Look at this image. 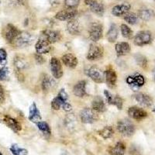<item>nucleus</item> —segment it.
I'll use <instances>...</instances> for the list:
<instances>
[{
    "mask_svg": "<svg viewBox=\"0 0 155 155\" xmlns=\"http://www.w3.org/2000/svg\"><path fill=\"white\" fill-rule=\"evenodd\" d=\"M124 20H125L127 23H128L130 25H135L138 23V19L139 17L137 14L134 13V12H128L127 14L124 15Z\"/></svg>",
    "mask_w": 155,
    "mask_h": 155,
    "instance_id": "35",
    "label": "nucleus"
},
{
    "mask_svg": "<svg viewBox=\"0 0 155 155\" xmlns=\"http://www.w3.org/2000/svg\"><path fill=\"white\" fill-rule=\"evenodd\" d=\"M51 70L52 75L56 79H59L63 76V68H62L61 64L57 58H51Z\"/></svg>",
    "mask_w": 155,
    "mask_h": 155,
    "instance_id": "14",
    "label": "nucleus"
},
{
    "mask_svg": "<svg viewBox=\"0 0 155 155\" xmlns=\"http://www.w3.org/2000/svg\"><path fill=\"white\" fill-rule=\"evenodd\" d=\"M153 112H155V106H154V108L153 109Z\"/></svg>",
    "mask_w": 155,
    "mask_h": 155,
    "instance_id": "48",
    "label": "nucleus"
},
{
    "mask_svg": "<svg viewBox=\"0 0 155 155\" xmlns=\"http://www.w3.org/2000/svg\"><path fill=\"white\" fill-rule=\"evenodd\" d=\"M117 130L121 135L127 137H130L134 134L135 127L130 120L124 119V120H121L118 122Z\"/></svg>",
    "mask_w": 155,
    "mask_h": 155,
    "instance_id": "2",
    "label": "nucleus"
},
{
    "mask_svg": "<svg viewBox=\"0 0 155 155\" xmlns=\"http://www.w3.org/2000/svg\"><path fill=\"white\" fill-rule=\"evenodd\" d=\"M152 34L148 30H143L138 32L134 37V44L137 46L142 47L150 44L152 42Z\"/></svg>",
    "mask_w": 155,
    "mask_h": 155,
    "instance_id": "5",
    "label": "nucleus"
},
{
    "mask_svg": "<svg viewBox=\"0 0 155 155\" xmlns=\"http://www.w3.org/2000/svg\"><path fill=\"white\" fill-rule=\"evenodd\" d=\"M76 121H77V120H76V117L74 114H68L64 119L65 126L68 129H71V130L75 127Z\"/></svg>",
    "mask_w": 155,
    "mask_h": 155,
    "instance_id": "36",
    "label": "nucleus"
},
{
    "mask_svg": "<svg viewBox=\"0 0 155 155\" xmlns=\"http://www.w3.org/2000/svg\"><path fill=\"white\" fill-rule=\"evenodd\" d=\"M51 108L54 110L63 109L64 111L69 112L72 109L71 105L69 103L68 95L64 88H61L60 92H58V96L55 97L54 99L51 101Z\"/></svg>",
    "mask_w": 155,
    "mask_h": 155,
    "instance_id": "1",
    "label": "nucleus"
},
{
    "mask_svg": "<svg viewBox=\"0 0 155 155\" xmlns=\"http://www.w3.org/2000/svg\"><path fill=\"white\" fill-rule=\"evenodd\" d=\"M127 113L130 118L137 120H143L147 116V113L143 109L137 107V106H132V107L129 108Z\"/></svg>",
    "mask_w": 155,
    "mask_h": 155,
    "instance_id": "17",
    "label": "nucleus"
},
{
    "mask_svg": "<svg viewBox=\"0 0 155 155\" xmlns=\"http://www.w3.org/2000/svg\"><path fill=\"white\" fill-rule=\"evenodd\" d=\"M5 100V92H4V89L2 86L0 85V104L2 103Z\"/></svg>",
    "mask_w": 155,
    "mask_h": 155,
    "instance_id": "44",
    "label": "nucleus"
},
{
    "mask_svg": "<svg viewBox=\"0 0 155 155\" xmlns=\"http://www.w3.org/2000/svg\"><path fill=\"white\" fill-rule=\"evenodd\" d=\"M86 86H87V81L85 80L80 81L76 83V85L74 86L73 88V92L74 95L79 98H83L88 95L86 91Z\"/></svg>",
    "mask_w": 155,
    "mask_h": 155,
    "instance_id": "19",
    "label": "nucleus"
},
{
    "mask_svg": "<svg viewBox=\"0 0 155 155\" xmlns=\"http://www.w3.org/2000/svg\"><path fill=\"white\" fill-rule=\"evenodd\" d=\"M64 64L70 68H75L78 65V59L74 55L71 54H66L61 58Z\"/></svg>",
    "mask_w": 155,
    "mask_h": 155,
    "instance_id": "27",
    "label": "nucleus"
},
{
    "mask_svg": "<svg viewBox=\"0 0 155 155\" xmlns=\"http://www.w3.org/2000/svg\"><path fill=\"white\" fill-rule=\"evenodd\" d=\"M35 58L36 61H37V63L39 64H44V61H45V60H44V58L42 57V55L39 54H37L36 55Z\"/></svg>",
    "mask_w": 155,
    "mask_h": 155,
    "instance_id": "45",
    "label": "nucleus"
},
{
    "mask_svg": "<svg viewBox=\"0 0 155 155\" xmlns=\"http://www.w3.org/2000/svg\"><path fill=\"white\" fill-rule=\"evenodd\" d=\"M138 17L140 18L143 21H149L152 19L154 16V12L152 9L144 8V9H140L138 12Z\"/></svg>",
    "mask_w": 155,
    "mask_h": 155,
    "instance_id": "30",
    "label": "nucleus"
},
{
    "mask_svg": "<svg viewBox=\"0 0 155 155\" xmlns=\"http://www.w3.org/2000/svg\"><path fill=\"white\" fill-rule=\"evenodd\" d=\"M41 37L44 38L46 41H48L49 44H54L58 42L61 38L60 32L57 31V30H45L41 33Z\"/></svg>",
    "mask_w": 155,
    "mask_h": 155,
    "instance_id": "15",
    "label": "nucleus"
},
{
    "mask_svg": "<svg viewBox=\"0 0 155 155\" xmlns=\"http://www.w3.org/2000/svg\"><path fill=\"white\" fill-rule=\"evenodd\" d=\"M34 41V37L29 32H20L14 41L15 45L18 48H27L30 46Z\"/></svg>",
    "mask_w": 155,
    "mask_h": 155,
    "instance_id": "3",
    "label": "nucleus"
},
{
    "mask_svg": "<svg viewBox=\"0 0 155 155\" xmlns=\"http://www.w3.org/2000/svg\"><path fill=\"white\" fill-rule=\"evenodd\" d=\"M120 30H121V34L123 37L127 39H130L133 37V31L130 27L126 24H122L120 26Z\"/></svg>",
    "mask_w": 155,
    "mask_h": 155,
    "instance_id": "38",
    "label": "nucleus"
},
{
    "mask_svg": "<svg viewBox=\"0 0 155 155\" xmlns=\"http://www.w3.org/2000/svg\"><path fill=\"white\" fill-rule=\"evenodd\" d=\"M85 3L88 6V9L95 14L99 16H102L104 14L105 6L102 2L97 0H85Z\"/></svg>",
    "mask_w": 155,
    "mask_h": 155,
    "instance_id": "12",
    "label": "nucleus"
},
{
    "mask_svg": "<svg viewBox=\"0 0 155 155\" xmlns=\"http://www.w3.org/2000/svg\"><path fill=\"white\" fill-rule=\"evenodd\" d=\"M11 4L14 6H19L25 4V0H11Z\"/></svg>",
    "mask_w": 155,
    "mask_h": 155,
    "instance_id": "43",
    "label": "nucleus"
},
{
    "mask_svg": "<svg viewBox=\"0 0 155 155\" xmlns=\"http://www.w3.org/2000/svg\"><path fill=\"white\" fill-rule=\"evenodd\" d=\"M10 151L13 155H28L27 149L20 147L17 144H12L10 147Z\"/></svg>",
    "mask_w": 155,
    "mask_h": 155,
    "instance_id": "37",
    "label": "nucleus"
},
{
    "mask_svg": "<svg viewBox=\"0 0 155 155\" xmlns=\"http://www.w3.org/2000/svg\"><path fill=\"white\" fill-rule=\"evenodd\" d=\"M131 8V5L129 3H123L120 5H116L113 6L112 9V13L115 16H124L127 14V12L130 11Z\"/></svg>",
    "mask_w": 155,
    "mask_h": 155,
    "instance_id": "22",
    "label": "nucleus"
},
{
    "mask_svg": "<svg viewBox=\"0 0 155 155\" xmlns=\"http://www.w3.org/2000/svg\"><path fill=\"white\" fill-rule=\"evenodd\" d=\"M105 79L108 86L114 87L117 81V74L113 68H108L105 71Z\"/></svg>",
    "mask_w": 155,
    "mask_h": 155,
    "instance_id": "26",
    "label": "nucleus"
},
{
    "mask_svg": "<svg viewBox=\"0 0 155 155\" xmlns=\"http://www.w3.org/2000/svg\"><path fill=\"white\" fill-rule=\"evenodd\" d=\"M92 109L97 113H104L106 111L105 102L101 96H95L92 102Z\"/></svg>",
    "mask_w": 155,
    "mask_h": 155,
    "instance_id": "23",
    "label": "nucleus"
},
{
    "mask_svg": "<svg viewBox=\"0 0 155 155\" xmlns=\"http://www.w3.org/2000/svg\"><path fill=\"white\" fill-rule=\"evenodd\" d=\"M80 118L83 124H91L95 123L98 117L95 111H94L93 109L90 108H85L80 113Z\"/></svg>",
    "mask_w": 155,
    "mask_h": 155,
    "instance_id": "9",
    "label": "nucleus"
},
{
    "mask_svg": "<svg viewBox=\"0 0 155 155\" xmlns=\"http://www.w3.org/2000/svg\"><path fill=\"white\" fill-rule=\"evenodd\" d=\"M55 85L54 80L52 79L50 76L44 74V78L42 79V83H41V86H42V89L44 92H48L51 88L54 87Z\"/></svg>",
    "mask_w": 155,
    "mask_h": 155,
    "instance_id": "31",
    "label": "nucleus"
},
{
    "mask_svg": "<svg viewBox=\"0 0 155 155\" xmlns=\"http://www.w3.org/2000/svg\"><path fill=\"white\" fill-rule=\"evenodd\" d=\"M119 35V30L117 28V26L114 23L111 24L110 27H109V30L106 34V37L109 42L110 43H114L116 41V39L118 37Z\"/></svg>",
    "mask_w": 155,
    "mask_h": 155,
    "instance_id": "29",
    "label": "nucleus"
},
{
    "mask_svg": "<svg viewBox=\"0 0 155 155\" xmlns=\"http://www.w3.org/2000/svg\"><path fill=\"white\" fill-rule=\"evenodd\" d=\"M50 2H51V5H58V0H50Z\"/></svg>",
    "mask_w": 155,
    "mask_h": 155,
    "instance_id": "46",
    "label": "nucleus"
},
{
    "mask_svg": "<svg viewBox=\"0 0 155 155\" xmlns=\"http://www.w3.org/2000/svg\"><path fill=\"white\" fill-rule=\"evenodd\" d=\"M104 95L106 96L108 104L116 106L117 109H120V110H121L123 109V106H124V100H123L121 97H120L117 95H113L112 93L108 92L107 90H105L104 91Z\"/></svg>",
    "mask_w": 155,
    "mask_h": 155,
    "instance_id": "13",
    "label": "nucleus"
},
{
    "mask_svg": "<svg viewBox=\"0 0 155 155\" xmlns=\"http://www.w3.org/2000/svg\"><path fill=\"white\" fill-rule=\"evenodd\" d=\"M7 61V53L3 48H0V64L2 66H5Z\"/></svg>",
    "mask_w": 155,
    "mask_h": 155,
    "instance_id": "40",
    "label": "nucleus"
},
{
    "mask_svg": "<svg viewBox=\"0 0 155 155\" xmlns=\"http://www.w3.org/2000/svg\"><path fill=\"white\" fill-rule=\"evenodd\" d=\"M67 30L71 35H78L81 33V26L80 22L75 19H73L68 21L67 24Z\"/></svg>",
    "mask_w": 155,
    "mask_h": 155,
    "instance_id": "25",
    "label": "nucleus"
},
{
    "mask_svg": "<svg viewBox=\"0 0 155 155\" xmlns=\"http://www.w3.org/2000/svg\"><path fill=\"white\" fill-rule=\"evenodd\" d=\"M51 48V44H49L48 41H46L45 39L40 36L38 41L35 44V49L37 53L39 54L49 53Z\"/></svg>",
    "mask_w": 155,
    "mask_h": 155,
    "instance_id": "16",
    "label": "nucleus"
},
{
    "mask_svg": "<svg viewBox=\"0 0 155 155\" xmlns=\"http://www.w3.org/2000/svg\"><path fill=\"white\" fill-rule=\"evenodd\" d=\"M126 81L134 89V91H137L145 84V78L142 74H135L134 75L128 76Z\"/></svg>",
    "mask_w": 155,
    "mask_h": 155,
    "instance_id": "8",
    "label": "nucleus"
},
{
    "mask_svg": "<svg viewBox=\"0 0 155 155\" xmlns=\"http://www.w3.org/2000/svg\"><path fill=\"white\" fill-rule=\"evenodd\" d=\"M36 124H37V127H38L39 130L41 131V132H42L44 135L47 136V137L51 135V128H50V126L47 124L46 122L40 121Z\"/></svg>",
    "mask_w": 155,
    "mask_h": 155,
    "instance_id": "34",
    "label": "nucleus"
},
{
    "mask_svg": "<svg viewBox=\"0 0 155 155\" xmlns=\"http://www.w3.org/2000/svg\"><path fill=\"white\" fill-rule=\"evenodd\" d=\"M98 134L103 139H109V138H111L113 137L114 130H113L112 127H105L104 128L101 129L100 130L98 131Z\"/></svg>",
    "mask_w": 155,
    "mask_h": 155,
    "instance_id": "33",
    "label": "nucleus"
},
{
    "mask_svg": "<svg viewBox=\"0 0 155 155\" xmlns=\"http://www.w3.org/2000/svg\"><path fill=\"white\" fill-rule=\"evenodd\" d=\"M78 14V11L75 8H68L67 9L59 11L55 15V19L61 21H70L74 19Z\"/></svg>",
    "mask_w": 155,
    "mask_h": 155,
    "instance_id": "10",
    "label": "nucleus"
},
{
    "mask_svg": "<svg viewBox=\"0 0 155 155\" xmlns=\"http://www.w3.org/2000/svg\"><path fill=\"white\" fill-rule=\"evenodd\" d=\"M134 58H135L136 62L137 63L140 67L143 68H147V60L146 57L140 54H136L134 56Z\"/></svg>",
    "mask_w": 155,
    "mask_h": 155,
    "instance_id": "39",
    "label": "nucleus"
},
{
    "mask_svg": "<svg viewBox=\"0 0 155 155\" xmlns=\"http://www.w3.org/2000/svg\"><path fill=\"white\" fill-rule=\"evenodd\" d=\"M102 34H103V27L100 23L94 22L91 24L88 30V35L91 41L93 42L99 41L102 37Z\"/></svg>",
    "mask_w": 155,
    "mask_h": 155,
    "instance_id": "6",
    "label": "nucleus"
},
{
    "mask_svg": "<svg viewBox=\"0 0 155 155\" xmlns=\"http://www.w3.org/2000/svg\"><path fill=\"white\" fill-rule=\"evenodd\" d=\"M115 51H116V55L118 57L125 56L130 52V45L127 42L117 43L115 47Z\"/></svg>",
    "mask_w": 155,
    "mask_h": 155,
    "instance_id": "24",
    "label": "nucleus"
},
{
    "mask_svg": "<svg viewBox=\"0 0 155 155\" xmlns=\"http://www.w3.org/2000/svg\"><path fill=\"white\" fill-rule=\"evenodd\" d=\"M87 75L91 78L95 83H102L105 80V72H103L102 69L99 68V67L94 65L92 67L88 68L85 71Z\"/></svg>",
    "mask_w": 155,
    "mask_h": 155,
    "instance_id": "4",
    "label": "nucleus"
},
{
    "mask_svg": "<svg viewBox=\"0 0 155 155\" xmlns=\"http://www.w3.org/2000/svg\"><path fill=\"white\" fill-rule=\"evenodd\" d=\"M80 0H64V4L68 8H76L79 5Z\"/></svg>",
    "mask_w": 155,
    "mask_h": 155,
    "instance_id": "42",
    "label": "nucleus"
},
{
    "mask_svg": "<svg viewBox=\"0 0 155 155\" xmlns=\"http://www.w3.org/2000/svg\"><path fill=\"white\" fill-rule=\"evenodd\" d=\"M3 122L5 124V125L7 126L9 128H10L12 131H14L15 133L19 132L22 130L21 124L11 116H7V115L4 116Z\"/></svg>",
    "mask_w": 155,
    "mask_h": 155,
    "instance_id": "21",
    "label": "nucleus"
},
{
    "mask_svg": "<svg viewBox=\"0 0 155 155\" xmlns=\"http://www.w3.org/2000/svg\"><path fill=\"white\" fill-rule=\"evenodd\" d=\"M104 54V49L102 46L96 44H92L90 45L87 54V59L88 61H97L99 60L103 57Z\"/></svg>",
    "mask_w": 155,
    "mask_h": 155,
    "instance_id": "7",
    "label": "nucleus"
},
{
    "mask_svg": "<svg viewBox=\"0 0 155 155\" xmlns=\"http://www.w3.org/2000/svg\"><path fill=\"white\" fill-rule=\"evenodd\" d=\"M126 151V146L124 143L118 142L114 146L110 147L109 153L110 155H124Z\"/></svg>",
    "mask_w": 155,
    "mask_h": 155,
    "instance_id": "28",
    "label": "nucleus"
},
{
    "mask_svg": "<svg viewBox=\"0 0 155 155\" xmlns=\"http://www.w3.org/2000/svg\"><path fill=\"white\" fill-rule=\"evenodd\" d=\"M8 74H9V69L5 66H3V67L0 68V80L1 81L7 80Z\"/></svg>",
    "mask_w": 155,
    "mask_h": 155,
    "instance_id": "41",
    "label": "nucleus"
},
{
    "mask_svg": "<svg viewBox=\"0 0 155 155\" xmlns=\"http://www.w3.org/2000/svg\"><path fill=\"white\" fill-rule=\"evenodd\" d=\"M19 34L20 31L12 24H8L3 30V37L8 43L14 42Z\"/></svg>",
    "mask_w": 155,
    "mask_h": 155,
    "instance_id": "11",
    "label": "nucleus"
},
{
    "mask_svg": "<svg viewBox=\"0 0 155 155\" xmlns=\"http://www.w3.org/2000/svg\"><path fill=\"white\" fill-rule=\"evenodd\" d=\"M29 120L34 124H37L38 122L42 120L41 114L37 108V104L35 102H33L29 109Z\"/></svg>",
    "mask_w": 155,
    "mask_h": 155,
    "instance_id": "20",
    "label": "nucleus"
},
{
    "mask_svg": "<svg viewBox=\"0 0 155 155\" xmlns=\"http://www.w3.org/2000/svg\"><path fill=\"white\" fill-rule=\"evenodd\" d=\"M134 98L140 106L143 107H150L153 104V99L150 95L144 93H137L134 95Z\"/></svg>",
    "mask_w": 155,
    "mask_h": 155,
    "instance_id": "18",
    "label": "nucleus"
},
{
    "mask_svg": "<svg viewBox=\"0 0 155 155\" xmlns=\"http://www.w3.org/2000/svg\"><path fill=\"white\" fill-rule=\"evenodd\" d=\"M14 66L18 71H22L27 68L28 67V62L25 58L20 56H16L13 61Z\"/></svg>",
    "mask_w": 155,
    "mask_h": 155,
    "instance_id": "32",
    "label": "nucleus"
},
{
    "mask_svg": "<svg viewBox=\"0 0 155 155\" xmlns=\"http://www.w3.org/2000/svg\"><path fill=\"white\" fill-rule=\"evenodd\" d=\"M0 155H2V153H1V152H0Z\"/></svg>",
    "mask_w": 155,
    "mask_h": 155,
    "instance_id": "49",
    "label": "nucleus"
},
{
    "mask_svg": "<svg viewBox=\"0 0 155 155\" xmlns=\"http://www.w3.org/2000/svg\"><path fill=\"white\" fill-rule=\"evenodd\" d=\"M152 75H153V79L155 81V67L153 70V72H152Z\"/></svg>",
    "mask_w": 155,
    "mask_h": 155,
    "instance_id": "47",
    "label": "nucleus"
}]
</instances>
